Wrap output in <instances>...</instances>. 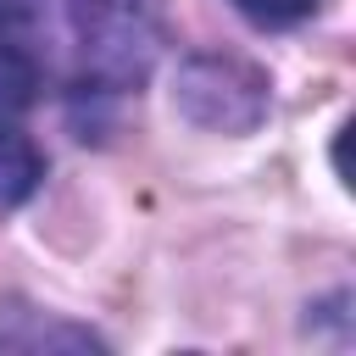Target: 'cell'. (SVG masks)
Wrapping results in <instances>:
<instances>
[{
    "mask_svg": "<svg viewBox=\"0 0 356 356\" xmlns=\"http://www.w3.org/2000/svg\"><path fill=\"white\" fill-rule=\"evenodd\" d=\"M33 33V17L22 0H0V39H28Z\"/></svg>",
    "mask_w": 356,
    "mask_h": 356,
    "instance_id": "obj_5",
    "label": "cell"
},
{
    "mask_svg": "<svg viewBox=\"0 0 356 356\" xmlns=\"http://www.w3.org/2000/svg\"><path fill=\"white\" fill-rule=\"evenodd\" d=\"M250 22H261V28H289V22H300V17H312V6L317 0H234Z\"/></svg>",
    "mask_w": 356,
    "mask_h": 356,
    "instance_id": "obj_4",
    "label": "cell"
},
{
    "mask_svg": "<svg viewBox=\"0 0 356 356\" xmlns=\"http://www.w3.org/2000/svg\"><path fill=\"white\" fill-rule=\"evenodd\" d=\"M72 39L83 50V67L95 78H139L156 50V0H67Z\"/></svg>",
    "mask_w": 356,
    "mask_h": 356,
    "instance_id": "obj_1",
    "label": "cell"
},
{
    "mask_svg": "<svg viewBox=\"0 0 356 356\" xmlns=\"http://www.w3.org/2000/svg\"><path fill=\"white\" fill-rule=\"evenodd\" d=\"M22 44L28 39H0V117L33 106V89H39V61Z\"/></svg>",
    "mask_w": 356,
    "mask_h": 356,
    "instance_id": "obj_3",
    "label": "cell"
},
{
    "mask_svg": "<svg viewBox=\"0 0 356 356\" xmlns=\"http://www.w3.org/2000/svg\"><path fill=\"white\" fill-rule=\"evenodd\" d=\"M39 178H44V156L33 150V139L0 128V206L28 200L39 189Z\"/></svg>",
    "mask_w": 356,
    "mask_h": 356,
    "instance_id": "obj_2",
    "label": "cell"
}]
</instances>
